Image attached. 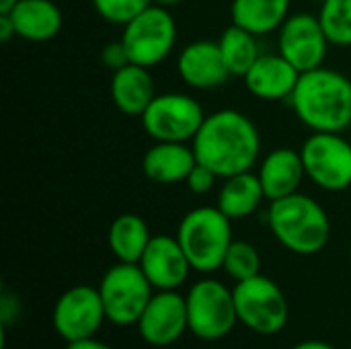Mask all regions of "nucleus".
Instances as JSON below:
<instances>
[{"label": "nucleus", "instance_id": "34", "mask_svg": "<svg viewBox=\"0 0 351 349\" xmlns=\"http://www.w3.org/2000/svg\"><path fill=\"white\" fill-rule=\"evenodd\" d=\"M19 0H0V12H8Z\"/></svg>", "mask_w": 351, "mask_h": 349}, {"label": "nucleus", "instance_id": "24", "mask_svg": "<svg viewBox=\"0 0 351 349\" xmlns=\"http://www.w3.org/2000/svg\"><path fill=\"white\" fill-rule=\"evenodd\" d=\"M218 45H220V51H222V58L226 62L230 76H245L251 70V66L257 62V58L261 56L259 45H257V35H253L251 31L234 23L222 31Z\"/></svg>", "mask_w": 351, "mask_h": 349}, {"label": "nucleus", "instance_id": "3", "mask_svg": "<svg viewBox=\"0 0 351 349\" xmlns=\"http://www.w3.org/2000/svg\"><path fill=\"white\" fill-rule=\"evenodd\" d=\"M267 224L276 241L296 255H317L331 239V220L325 208L298 191L269 202Z\"/></svg>", "mask_w": 351, "mask_h": 349}, {"label": "nucleus", "instance_id": "29", "mask_svg": "<svg viewBox=\"0 0 351 349\" xmlns=\"http://www.w3.org/2000/svg\"><path fill=\"white\" fill-rule=\"evenodd\" d=\"M101 62H103L111 72H115V70H119V68L132 64V62H130V53H128V49H125V45H123L121 39H119V41H111V43H107V45L103 47V51H101Z\"/></svg>", "mask_w": 351, "mask_h": 349}, {"label": "nucleus", "instance_id": "22", "mask_svg": "<svg viewBox=\"0 0 351 349\" xmlns=\"http://www.w3.org/2000/svg\"><path fill=\"white\" fill-rule=\"evenodd\" d=\"M292 0H232V23L251 31L253 35H267L278 31L290 16Z\"/></svg>", "mask_w": 351, "mask_h": 349}, {"label": "nucleus", "instance_id": "18", "mask_svg": "<svg viewBox=\"0 0 351 349\" xmlns=\"http://www.w3.org/2000/svg\"><path fill=\"white\" fill-rule=\"evenodd\" d=\"M195 165V152L185 142H154L142 158L144 175L158 185L185 181Z\"/></svg>", "mask_w": 351, "mask_h": 349}, {"label": "nucleus", "instance_id": "16", "mask_svg": "<svg viewBox=\"0 0 351 349\" xmlns=\"http://www.w3.org/2000/svg\"><path fill=\"white\" fill-rule=\"evenodd\" d=\"M243 78L253 97L261 101H282L292 97L300 72L278 51L261 53Z\"/></svg>", "mask_w": 351, "mask_h": 349}, {"label": "nucleus", "instance_id": "4", "mask_svg": "<svg viewBox=\"0 0 351 349\" xmlns=\"http://www.w3.org/2000/svg\"><path fill=\"white\" fill-rule=\"evenodd\" d=\"M230 222L218 206H199L181 218L177 239L195 272L222 269L226 251L234 241Z\"/></svg>", "mask_w": 351, "mask_h": 349}, {"label": "nucleus", "instance_id": "19", "mask_svg": "<svg viewBox=\"0 0 351 349\" xmlns=\"http://www.w3.org/2000/svg\"><path fill=\"white\" fill-rule=\"evenodd\" d=\"M14 25L16 37L43 43L53 39L62 29V10L53 0H19L6 12Z\"/></svg>", "mask_w": 351, "mask_h": 349}, {"label": "nucleus", "instance_id": "35", "mask_svg": "<svg viewBox=\"0 0 351 349\" xmlns=\"http://www.w3.org/2000/svg\"><path fill=\"white\" fill-rule=\"evenodd\" d=\"M350 259H351V247H350Z\"/></svg>", "mask_w": 351, "mask_h": 349}, {"label": "nucleus", "instance_id": "30", "mask_svg": "<svg viewBox=\"0 0 351 349\" xmlns=\"http://www.w3.org/2000/svg\"><path fill=\"white\" fill-rule=\"evenodd\" d=\"M66 349H113L111 346L95 339V337H88V339H80V341H72V344H66Z\"/></svg>", "mask_w": 351, "mask_h": 349}, {"label": "nucleus", "instance_id": "14", "mask_svg": "<svg viewBox=\"0 0 351 349\" xmlns=\"http://www.w3.org/2000/svg\"><path fill=\"white\" fill-rule=\"evenodd\" d=\"M138 265L142 267L154 290L181 288L187 282L189 272L193 269L179 239L169 234L152 237Z\"/></svg>", "mask_w": 351, "mask_h": 349}, {"label": "nucleus", "instance_id": "28", "mask_svg": "<svg viewBox=\"0 0 351 349\" xmlns=\"http://www.w3.org/2000/svg\"><path fill=\"white\" fill-rule=\"evenodd\" d=\"M216 179H220V177H218L214 171H210L208 167H204V165L197 163V165L191 169V173L187 175L185 185H187V189H189L191 193H195V195H206V193H210V191L214 189Z\"/></svg>", "mask_w": 351, "mask_h": 349}, {"label": "nucleus", "instance_id": "15", "mask_svg": "<svg viewBox=\"0 0 351 349\" xmlns=\"http://www.w3.org/2000/svg\"><path fill=\"white\" fill-rule=\"evenodd\" d=\"M177 72L187 86L197 91L218 88L230 76L218 41L208 39L191 41L179 51Z\"/></svg>", "mask_w": 351, "mask_h": 349}, {"label": "nucleus", "instance_id": "7", "mask_svg": "<svg viewBox=\"0 0 351 349\" xmlns=\"http://www.w3.org/2000/svg\"><path fill=\"white\" fill-rule=\"evenodd\" d=\"M121 41L132 64L152 68L171 56L177 43V23L169 8L150 4L123 25Z\"/></svg>", "mask_w": 351, "mask_h": 349}, {"label": "nucleus", "instance_id": "23", "mask_svg": "<svg viewBox=\"0 0 351 349\" xmlns=\"http://www.w3.org/2000/svg\"><path fill=\"white\" fill-rule=\"evenodd\" d=\"M152 234L146 220L138 214H121L117 216L107 232V243L117 261L138 263L150 243Z\"/></svg>", "mask_w": 351, "mask_h": 349}, {"label": "nucleus", "instance_id": "2", "mask_svg": "<svg viewBox=\"0 0 351 349\" xmlns=\"http://www.w3.org/2000/svg\"><path fill=\"white\" fill-rule=\"evenodd\" d=\"M296 117L313 132H346L351 125V80L339 70L302 72L288 99Z\"/></svg>", "mask_w": 351, "mask_h": 349}, {"label": "nucleus", "instance_id": "8", "mask_svg": "<svg viewBox=\"0 0 351 349\" xmlns=\"http://www.w3.org/2000/svg\"><path fill=\"white\" fill-rule=\"evenodd\" d=\"M239 321L255 333L274 335L288 323V300L282 288L263 274L237 282L232 288Z\"/></svg>", "mask_w": 351, "mask_h": 349}, {"label": "nucleus", "instance_id": "11", "mask_svg": "<svg viewBox=\"0 0 351 349\" xmlns=\"http://www.w3.org/2000/svg\"><path fill=\"white\" fill-rule=\"evenodd\" d=\"M103 321H107V315L99 288L84 284L66 290L51 313L53 329L66 344L95 337Z\"/></svg>", "mask_w": 351, "mask_h": 349}, {"label": "nucleus", "instance_id": "31", "mask_svg": "<svg viewBox=\"0 0 351 349\" xmlns=\"http://www.w3.org/2000/svg\"><path fill=\"white\" fill-rule=\"evenodd\" d=\"M14 25L10 21V16L6 12H0V41H8L10 37H14Z\"/></svg>", "mask_w": 351, "mask_h": 349}, {"label": "nucleus", "instance_id": "32", "mask_svg": "<svg viewBox=\"0 0 351 349\" xmlns=\"http://www.w3.org/2000/svg\"><path fill=\"white\" fill-rule=\"evenodd\" d=\"M292 349H335V348H333V346H329L327 341H321V339H306V341L296 344Z\"/></svg>", "mask_w": 351, "mask_h": 349}, {"label": "nucleus", "instance_id": "12", "mask_svg": "<svg viewBox=\"0 0 351 349\" xmlns=\"http://www.w3.org/2000/svg\"><path fill=\"white\" fill-rule=\"evenodd\" d=\"M329 45L321 19L313 12H294L278 29V51L300 74L321 68Z\"/></svg>", "mask_w": 351, "mask_h": 349}, {"label": "nucleus", "instance_id": "26", "mask_svg": "<svg viewBox=\"0 0 351 349\" xmlns=\"http://www.w3.org/2000/svg\"><path fill=\"white\" fill-rule=\"evenodd\" d=\"M222 269L234 282L255 278L261 274V255L255 249V245H251L247 241H232V245L226 251Z\"/></svg>", "mask_w": 351, "mask_h": 349}, {"label": "nucleus", "instance_id": "17", "mask_svg": "<svg viewBox=\"0 0 351 349\" xmlns=\"http://www.w3.org/2000/svg\"><path fill=\"white\" fill-rule=\"evenodd\" d=\"M257 175L263 185L265 200L269 202L296 193L306 177L300 150H294L290 146L269 150L261 158L257 167Z\"/></svg>", "mask_w": 351, "mask_h": 349}, {"label": "nucleus", "instance_id": "6", "mask_svg": "<svg viewBox=\"0 0 351 349\" xmlns=\"http://www.w3.org/2000/svg\"><path fill=\"white\" fill-rule=\"evenodd\" d=\"M189 331L204 341L224 339L239 323L234 294L222 282L206 278L193 284L185 296Z\"/></svg>", "mask_w": 351, "mask_h": 349}, {"label": "nucleus", "instance_id": "1", "mask_svg": "<svg viewBox=\"0 0 351 349\" xmlns=\"http://www.w3.org/2000/svg\"><path fill=\"white\" fill-rule=\"evenodd\" d=\"M191 142L197 163L220 179L253 171L261 156L257 125L237 109H220L206 115Z\"/></svg>", "mask_w": 351, "mask_h": 349}, {"label": "nucleus", "instance_id": "27", "mask_svg": "<svg viewBox=\"0 0 351 349\" xmlns=\"http://www.w3.org/2000/svg\"><path fill=\"white\" fill-rule=\"evenodd\" d=\"M152 0H93L95 10L101 19L111 25H128L134 16H138L144 8H148Z\"/></svg>", "mask_w": 351, "mask_h": 349}, {"label": "nucleus", "instance_id": "10", "mask_svg": "<svg viewBox=\"0 0 351 349\" xmlns=\"http://www.w3.org/2000/svg\"><path fill=\"white\" fill-rule=\"evenodd\" d=\"M204 119L202 105L185 93L156 95L140 115L144 132L154 142H189L199 132Z\"/></svg>", "mask_w": 351, "mask_h": 349}, {"label": "nucleus", "instance_id": "33", "mask_svg": "<svg viewBox=\"0 0 351 349\" xmlns=\"http://www.w3.org/2000/svg\"><path fill=\"white\" fill-rule=\"evenodd\" d=\"M183 0H152V4H156V6H165V8H173V6H177V4H181Z\"/></svg>", "mask_w": 351, "mask_h": 349}, {"label": "nucleus", "instance_id": "25", "mask_svg": "<svg viewBox=\"0 0 351 349\" xmlns=\"http://www.w3.org/2000/svg\"><path fill=\"white\" fill-rule=\"evenodd\" d=\"M319 19L331 45L351 47V0H323Z\"/></svg>", "mask_w": 351, "mask_h": 349}, {"label": "nucleus", "instance_id": "21", "mask_svg": "<svg viewBox=\"0 0 351 349\" xmlns=\"http://www.w3.org/2000/svg\"><path fill=\"white\" fill-rule=\"evenodd\" d=\"M265 200L263 185L259 175L253 171H245L232 177H226L220 191H218V208L230 218L241 220L259 210Z\"/></svg>", "mask_w": 351, "mask_h": 349}, {"label": "nucleus", "instance_id": "13", "mask_svg": "<svg viewBox=\"0 0 351 349\" xmlns=\"http://www.w3.org/2000/svg\"><path fill=\"white\" fill-rule=\"evenodd\" d=\"M138 325L140 337L152 348H167L189 329L187 302L177 290H158L144 309Z\"/></svg>", "mask_w": 351, "mask_h": 349}, {"label": "nucleus", "instance_id": "9", "mask_svg": "<svg viewBox=\"0 0 351 349\" xmlns=\"http://www.w3.org/2000/svg\"><path fill=\"white\" fill-rule=\"evenodd\" d=\"M306 177L323 191L351 187V142L337 132H313L302 148Z\"/></svg>", "mask_w": 351, "mask_h": 349}, {"label": "nucleus", "instance_id": "20", "mask_svg": "<svg viewBox=\"0 0 351 349\" xmlns=\"http://www.w3.org/2000/svg\"><path fill=\"white\" fill-rule=\"evenodd\" d=\"M111 101L123 113L132 117H140L146 107L156 97L154 80L148 68L140 64H128L113 72L111 76Z\"/></svg>", "mask_w": 351, "mask_h": 349}, {"label": "nucleus", "instance_id": "5", "mask_svg": "<svg viewBox=\"0 0 351 349\" xmlns=\"http://www.w3.org/2000/svg\"><path fill=\"white\" fill-rule=\"evenodd\" d=\"M152 284L138 263H123L109 267L99 284V294L105 306L107 321L117 327L136 325L154 296Z\"/></svg>", "mask_w": 351, "mask_h": 349}]
</instances>
